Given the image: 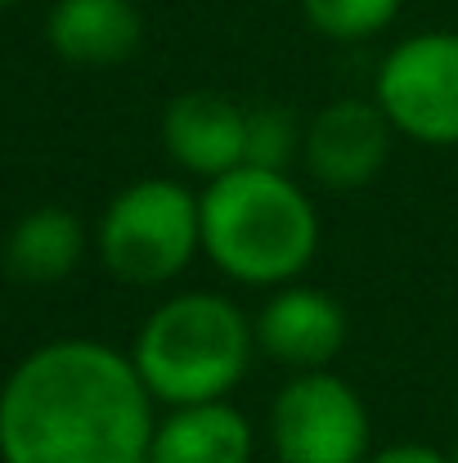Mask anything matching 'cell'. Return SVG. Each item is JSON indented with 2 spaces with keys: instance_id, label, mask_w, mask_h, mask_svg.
<instances>
[{
  "instance_id": "15",
  "label": "cell",
  "mask_w": 458,
  "mask_h": 463,
  "mask_svg": "<svg viewBox=\"0 0 458 463\" xmlns=\"http://www.w3.org/2000/svg\"><path fill=\"white\" fill-rule=\"evenodd\" d=\"M364 463H454L450 455L432 450V446H418V441H405V446H387L378 455H369Z\"/></svg>"
},
{
  "instance_id": "8",
  "label": "cell",
  "mask_w": 458,
  "mask_h": 463,
  "mask_svg": "<svg viewBox=\"0 0 458 463\" xmlns=\"http://www.w3.org/2000/svg\"><path fill=\"white\" fill-rule=\"evenodd\" d=\"M162 145L193 175H225L248 162V109L216 90H189L162 113Z\"/></svg>"
},
{
  "instance_id": "2",
  "label": "cell",
  "mask_w": 458,
  "mask_h": 463,
  "mask_svg": "<svg viewBox=\"0 0 458 463\" xmlns=\"http://www.w3.org/2000/svg\"><path fill=\"white\" fill-rule=\"evenodd\" d=\"M202 252L238 284L275 288L297 279L319 252V216L297 180L266 166H234L207 180Z\"/></svg>"
},
{
  "instance_id": "12",
  "label": "cell",
  "mask_w": 458,
  "mask_h": 463,
  "mask_svg": "<svg viewBox=\"0 0 458 463\" xmlns=\"http://www.w3.org/2000/svg\"><path fill=\"white\" fill-rule=\"evenodd\" d=\"M81 252H86L81 221L63 207H36L14 225L5 243V266L23 284H59L77 270Z\"/></svg>"
},
{
  "instance_id": "10",
  "label": "cell",
  "mask_w": 458,
  "mask_h": 463,
  "mask_svg": "<svg viewBox=\"0 0 458 463\" xmlns=\"http://www.w3.org/2000/svg\"><path fill=\"white\" fill-rule=\"evenodd\" d=\"M45 36L54 54L77 68H113L140 50L145 18L136 0H54Z\"/></svg>"
},
{
  "instance_id": "11",
  "label": "cell",
  "mask_w": 458,
  "mask_h": 463,
  "mask_svg": "<svg viewBox=\"0 0 458 463\" xmlns=\"http://www.w3.org/2000/svg\"><path fill=\"white\" fill-rule=\"evenodd\" d=\"M149 463H252V428L229 401L175 405L153 428Z\"/></svg>"
},
{
  "instance_id": "16",
  "label": "cell",
  "mask_w": 458,
  "mask_h": 463,
  "mask_svg": "<svg viewBox=\"0 0 458 463\" xmlns=\"http://www.w3.org/2000/svg\"><path fill=\"white\" fill-rule=\"evenodd\" d=\"M0 5H14V0H0Z\"/></svg>"
},
{
  "instance_id": "7",
  "label": "cell",
  "mask_w": 458,
  "mask_h": 463,
  "mask_svg": "<svg viewBox=\"0 0 458 463\" xmlns=\"http://www.w3.org/2000/svg\"><path fill=\"white\" fill-rule=\"evenodd\" d=\"M391 122L387 113L364 99H337L328 104L302 140V157L310 166V175L328 189H360L369 184L391 154Z\"/></svg>"
},
{
  "instance_id": "5",
  "label": "cell",
  "mask_w": 458,
  "mask_h": 463,
  "mask_svg": "<svg viewBox=\"0 0 458 463\" xmlns=\"http://www.w3.org/2000/svg\"><path fill=\"white\" fill-rule=\"evenodd\" d=\"M373 99L400 136L432 149L458 145V36L423 32L400 41L378 68Z\"/></svg>"
},
{
  "instance_id": "6",
  "label": "cell",
  "mask_w": 458,
  "mask_h": 463,
  "mask_svg": "<svg viewBox=\"0 0 458 463\" xmlns=\"http://www.w3.org/2000/svg\"><path fill=\"white\" fill-rule=\"evenodd\" d=\"M270 446L279 463H364L369 410L337 373L305 369L275 396Z\"/></svg>"
},
{
  "instance_id": "9",
  "label": "cell",
  "mask_w": 458,
  "mask_h": 463,
  "mask_svg": "<svg viewBox=\"0 0 458 463\" xmlns=\"http://www.w3.org/2000/svg\"><path fill=\"white\" fill-rule=\"evenodd\" d=\"M257 346L293 369H323L346 346V310L319 288H284L252 324Z\"/></svg>"
},
{
  "instance_id": "13",
  "label": "cell",
  "mask_w": 458,
  "mask_h": 463,
  "mask_svg": "<svg viewBox=\"0 0 458 463\" xmlns=\"http://www.w3.org/2000/svg\"><path fill=\"white\" fill-rule=\"evenodd\" d=\"M302 14L328 41H364L400 14V0H302Z\"/></svg>"
},
{
  "instance_id": "14",
  "label": "cell",
  "mask_w": 458,
  "mask_h": 463,
  "mask_svg": "<svg viewBox=\"0 0 458 463\" xmlns=\"http://www.w3.org/2000/svg\"><path fill=\"white\" fill-rule=\"evenodd\" d=\"M305 131L288 109H252L248 113V166H266V171H284L293 157L302 154Z\"/></svg>"
},
{
  "instance_id": "3",
  "label": "cell",
  "mask_w": 458,
  "mask_h": 463,
  "mask_svg": "<svg viewBox=\"0 0 458 463\" xmlns=\"http://www.w3.org/2000/svg\"><path fill=\"white\" fill-rule=\"evenodd\" d=\"M257 351L248 315L220 293H180L153 310L136 337V369L166 405L225 401Z\"/></svg>"
},
{
  "instance_id": "1",
  "label": "cell",
  "mask_w": 458,
  "mask_h": 463,
  "mask_svg": "<svg viewBox=\"0 0 458 463\" xmlns=\"http://www.w3.org/2000/svg\"><path fill=\"white\" fill-rule=\"evenodd\" d=\"M153 428L136 360L90 337L32 351L0 392L5 463H149Z\"/></svg>"
},
{
  "instance_id": "4",
  "label": "cell",
  "mask_w": 458,
  "mask_h": 463,
  "mask_svg": "<svg viewBox=\"0 0 458 463\" xmlns=\"http://www.w3.org/2000/svg\"><path fill=\"white\" fill-rule=\"evenodd\" d=\"M202 248V203L175 180L122 189L99 221V257L122 284L157 288Z\"/></svg>"
}]
</instances>
